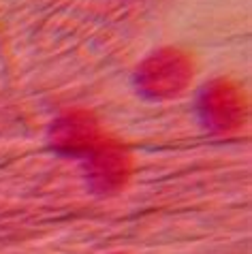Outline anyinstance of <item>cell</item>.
Here are the masks:
<instances>
[{"label": "cell", "mask_w": 252, "mask_h": 254, "mask_svg": "<svg viewBox=\"0 0 252 254\" xmlns=\"http://www.w3.org/2000/svg\"><path fill=\"white\" fill-rule=\"evenodd\" d=\"M192 79V62L178 49H163L150 56L139 66L137 88L148 98H171L178 96Z\"/></svg>", "instance_id": "obj_1"}, {"label": "cell", "mask_w": 252, "mask_h": 254, "mask_svg": "<svg viewBox=\"0 0 252 254\" xmlns=\"http://www.w3.org/2000/svg\"><path fill=\"white\" fill-rule=\"evenodd\" d=\"M201 118L212 130L229 132L240 128L246 118V101L229 81H214L199 96Z\"/></svg>", "instance_id": "obj_2"}, {"label": "cell", "mask_w": 252, "mask_h": 254, "mask_svg": "<svg viewBox=\"0 0 252 254\" xmlns=\"http://www.w3.org/2000/svg\"><path fill=\"white\" fill-rule=\"evenodd\" d=\"M52 141L60 152L92 154L103 143V135L96 118L86 111H73L52 126Z\"/></svg>", "instance_id": "obj_3"}, {"label": "cell", "mask_w": 252, "mask_h": 254, "mask_svg": "<svg viewBox=\"0 0 252 254\" xmlns=\"http://www.w3.org/2000/svg\"><path fill=\"white\" fill-rule=\"evenodd\" d=\"M130 154L118 143H103L90 154L88 180L101 192H114L122 188L130 175Z\"/></svg>", "instance_id": "obj_4"}]
</instances>
